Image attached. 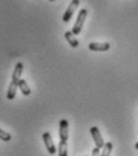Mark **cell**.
<instances>
[{
	"mask_svg": "<svg viewBox=\"0 0 138 156\" xmlns=\"http://www.w3.org/2000/svg\"><path fill=\"white\" fill-rule=\"evenodd\" d=\"M100 155H101V153H100V149L95 147V148L93 149V151H91V156H100Z\"/></svg>",
	"mask_w": 138,
	"mask_h": 156,
	"instance_id": "4fadbf2b",
	"label": "cell"
},
{
	"mask_svg": "<svg viewBox=\"0 0 138 156\" xmlns=\"http://www.w3.org/2000/svg\"><path fill=\"white\" fill-rule=\"evenodd\" d=\"M23 64L22 62H17L16 66H15V70H13V73H12V79H11V83L9 85V89H7V93H6V98L9 100H13L16 98V93H17V88H18V83H19L20 76L23 73Z\"/></svg>",
	"mask_w": 138,
	"mask_h": 156,
	"instance_id": "6da1fadb",
	"label": "cell"
},
{
	"mask_svg": "<svg viewBox=\"0 0 138 156\" xmlns=\"http://www.w3.org/2000/svg\"><path fill=\"white\" fill-rule=\"evenodd\" d=\"M90 135L93 137V140H94L96 148L102 149L103 145H104V140H103V138L101 136V132H100L99 127H97V126H93V127L90 129Z\"/></svg>",
	"mask_w": 138,
	"mask_h": 156,
	"instance_id": "277c9868",
	"label": "cell"
},
{
	"mask_svg": "<svg viewBox=\"0 0 138 156\" xmlns=\"http://www.w3.org/2000/svg\"><path fill=\"white\" fill-rule=\"evenodd\" d=\"M112 150H113V144H112V142H107V143H104V145H103V148H102V153H101L100 156H109L111 153H112Z\"/></svg>",
	"mask_w": 138,
	"mask_h": 156,
	"instance_id": "8fae6325",
	"label": "cell"
},
{
	"mask_svg": "<svg viewBox=\"0 0 138 156\" xmlns=\"http://www.w3.org/2000/svg\"><path fill=\"white\" fill-rule=\"evenodd\" d=\"M0 139L4 140V142H9V140H11V135L0 129Z\"/></svg>",
	"mask_w": 138,
	"mask_h": 156,
	"instance_id": "7c38bea8",
	"label": "cell"
},
{
	"mask_svg": "<svg viewBox=\"0 0 138 156\" xmlns=\"http://www.w3.org/2000/svg\"><path fill=\"white\" fill-rule=\"evenodd\" d=\"M18 88L20 89V91H22V94H23L24 96H29V95L31 94V90H30L28 83L25 82V79H22V78H20L19 83H18Z\"/></svg>",
	"mask_w": 138,
	"mask_h": 156,
	"instance_id": "9c48e42d",
	"label": "cell"
},
{
	"mask_svg": "<svg viewBox=\"0 0 138 156\" xmlns=\"http://www.w3.org/2000/svg\"><path fill=\"white\" fill-rule=\"evenodd\" d=\"M42 139H43V142H44V145H46L47 151H48L51 155H54V154L57 153V148H55V145H54V142H53V139H52L51 133H49V132H43V133H42Z\"/></svg>",
	"mask_w": 138,
	"mask_h": 156,
	"instance_id": "3957f363",
	"label": "cell"
},
{
	"mask_svg": "<svg viewBox=\"0 0 138 156\" xmlns=\"http://www.w3.org/2000/svg\"><path fill=\"white\" fill-rule=\"evenodd\" d=\"M58 155L67 156V140H60L58 147Z\"/></svg>",
	"mask_w": 138,
	"mask_h": 156,
	"instance_id": "30bf717a",
	"label": "cell"
},
{
	"mask_svg": "<svg viewBox=\"0 0 138 156\" xmlns=\"http://www.w3.org/2000/svg\"><path fill=\"white\" fill-rule=\"evenodd\" d=\"M49 1H54V0H49Z\"/></svg>",
	"mask_w": 138,
	"mask_h": 156,
	"instance_id": "9a60e30c",
	"label": "cell"
},
{
	"mask_svg": "<svg viewBox=\"0 0 138 156\" xmlns=\"http://www.w3.org/2000/svg\"><path fill=\"white\" fill-rule=\"evenodd\" d=\"M111 48L108 42H91L89 44V49L93 52H107Z\"/></svg>",
	"mask_w": 138,
	"mask_h": 156,
	"instance_id": "52a82bcc",
	"label": "cell"
},
{
	"mask_svg": "<svg viewBox=\"0 0 138 156\" xmlns=\"http://www.w3.org/2000/svg\"><path fill=\"white\" fill-rule=\"evenodd\" d=\"M65 39H66V41L69 42V44H70L72 48H77L79 46L78 40L75 37V35H73L72 31H66V33H65Z\"/></svg>",
	"mask_w": 138,
	"mask_h": 156,
	"instance_id": "ba28073f",
	"label": "cell"
},
{
	"mask_svg": "<svg viewBox=\"0 0 138 156\" xmlns=\"http://www.w3.org/2000/svg\"><path fill=\"white\" fill-rule=\"evenodd\" d=\"M135 148H136V149H137V150H138V142H137V143H136V145H135Z\"/></svg>",
	"mask_w": 138,
	"mask_h": 156,
	"instance_id": "5bb4252c",
	"label": "cell"
},
{
	"mask_svg": "<svg viewBox=\"0 0 138 156\" xmlns=\"http://www.w3.org/2000/svg\"><path fill=\"white\" fill-rule=\"evenodd\" d=\"M59 137L60 140L69 139V121L66 119H61L59 122Z\"/></svg>",
	"mask_w": 138,
	"mask_h": 156,
	"instance_id": "8992f818",
	"label": "cell"
},
{
	"mask_svg": "<svg viewBox=\"0 0 138 156\" xmlns=\"http://www.w3.org/2000/svg\"><path fill=\"white\" fill-rule=\"evenodd\" d=\"M87 16H88V10L82 9V10L79 11L77 20H76V23H75V25H73V28H72V33H73V35H78L79 33L82 31L83 25H84V22H85V20H87Z\"/></svg>",
	"mask_w": 138,
	"mask_h": 156,
	"instance_id": "7a4b0ae2",
	"label": "cell"
},
{
	"mask_svg": "<svg viewBox=\"0 0 138 156\" xmlns=\"http://www.w3.org/2000/svg\"><path fill=\"white\" fill-rule=\"evenodd\" d=\"M78 6H79V0H72L71 4L69 5V7L66 9V11H65L64 15H62V20H64V22H69V20H71L72 16H73V13L76 12V10H77Z\"/></svg>",
	"mask_w": 138,
	"mask_h": 156,
	"instance_id": "5b68a950",
	"label": "cell"
}]
</instances>
